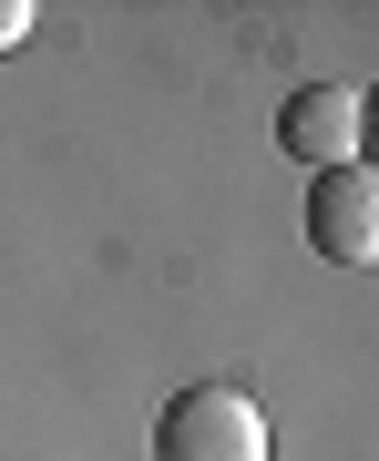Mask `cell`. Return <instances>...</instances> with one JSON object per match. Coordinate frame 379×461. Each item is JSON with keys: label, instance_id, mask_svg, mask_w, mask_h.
Returning <instances> with one entry per match:
<instances>
[{"label": "cell", "instance_id": "obj_3", "mask_svg": "<svg viewBox=\"0 0 379 461\" xmlns=\"http://www.w3.org/2000/svg\"><path fill=\"white\" fill-rule=\"evenodd\" d=\"M277 144H287L308 175L359 165V83H308V93L277 113Z\"/></svg>", "mask_w": 379, "mask_h": 461}, {"label": "cell", "instance_id": "obj_5", "mask_svg": "<svg viewBox=\"0 0 379 461\" xmlns=\"http://www.w3.org/2000/svg\"><path fill=\"white\" fill-rule=\"evenodd\" d=\"M32 21H41L32 0H0V51H21V41H32Z\"/></svg>", "mask_w": 379, "mask_h": 461}, {"label": "cell", "instance_id": "obj_2", "mask_svg": "<svg viewBox=\"0 0 379 461\" xmlns=\"http://www.w3.org/2000/svg\"><path fill=\"white\" fill-rule=\"evenodd\" d=\"M308 247L329 267H379V175L369 165H338L308 185Z\"/></svg>", "mask_w": 379, "mask_h": 461}, {"label": "cell", "instance_id": "obj_1", "mask_svg": "<svg viewBox=\"0 0 379 461\" xmlns=\"http://www.w3.org/2000/svg\"><path fill=\"white\" fill-rule=\"evenodd\" d=\"M154 461H277V441H266V411L247 390L195 379V390H175L165 420H154Z\"/></svg>", "mask_w": 379, "mask_h": 461}, {"label": "cell", "instance_id": "obj_4", "mask_svg": "<svg viewBox=\"0 0 379 461\" xmlns=\"http://www.w3.org/2000/svg\"><path fill=\"white\" fill-rule=\"evenodd\" d=\"M359 165H369V175H379V83H369V93H359Z\"/></svg>", "mask_w": 379, "mask_h": 461}]
</instances>
